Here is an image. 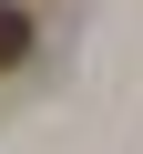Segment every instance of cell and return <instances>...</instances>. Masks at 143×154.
<instances>
[{
	"mask_svg": "<svg viewBox=\"0 0 143 154\" xmlns=\"http://www.w3.org/2000/svg\"><path fill=\"white\" fill-rule=\"evenodd\" d=\"M21 51H31V11H10V0H0V72H10Z\"/></svg>",
	"mask_w": 143,
	"mask_h": 154,
	"instance_id": "1",
	"label": "cell"
}]
</instances>
